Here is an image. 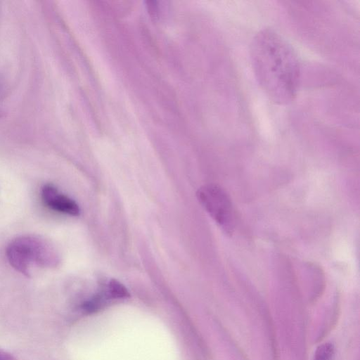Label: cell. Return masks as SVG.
<instances>
[{
  "instance_id": "cell-1",
  "label": "cell",
  "mask_w": 360,
  "mask_h": 360,
  "mask_svg": "<svg viewBox=\"0 0 360 360\" xmlns=\"http://www.w3.org/2000/svg\"><path fill=\"white\" fill-rule=\"evenodd\" d=\"M250 57L256 79L275 103L286 105L297 96L300 62L292 45L278 32L264 28L253 37Z\"/></svg>"
},
{
  "instance_id": "cell-2",
  "label": "cell",
  "mask_w": 360,
  "mask_h": 360,
  "mask_svg": "<svg viewBox=\"0 0 360 360\" xmlns=\"http://www.w3.org/2000/svg\"><path fill=\"white\" fill-rule=\"evenodd\" d=\"M10 265L17 271L30 277L34 268H53L59 263L54 246L37 235H23L13 239L6 248Z\"/></svg>"
},
{
  "instance_id": "cell-3",
  "label": "cell",
  "mask_w": 360,
  "mask_h": 360,
  "mask_svg": "<svg viewBox=\"0 0 360 360\" xmlns=\"http://www.w3.org/2000/svg\"><path fill=\"white\" fill-rule=\"evenodd\" d=\"M199 202L215 222L227 233L234 227V212L229 195L220 186L207 184L200 187Z\"/></svg>"
},
{
  "instance_id": "cell-4",
  "label": "cell",
  "mask_w": 360,
  "mask_h": 360,
  "mask_svg": "<svg viewBox=\"0 0 360 360\" xmlns=\"http://www.w3.org/2000/svg\"><path fill=\"white\" fill-rule=\"evenodd\" d=\"M41 198L49 209L71 216L79 214V207L75 200L60 193L51 184H44L41 189Z\"/></svg>"
},
{
  "instance_id": "cell-5",
  "label": "cell",
  "mask_w": 360,
  "mask_h": 360,
  "mask_svg": "<svg viewBox=\"0 0 360 360\" xmlns=\"http://www.w3.org/2000/svg\"><path fill=\"white\" fill-rule=\"evenodd\" d=\"M108 292L113 298H124L129 295L127 289L121 283L115 279L109 281Z\"/></svg>"
},
{
  "instance_id": "cell-6",
  "label": "cell",
  "mask_w": 360,
  "mask_h": 360,
  "mask_svg": "<svg viewBox=\"0 0 360 360\" xmlns=\"http://www.w3.org/2000/svg\"><path fill=\"white\" fill-rule=\"evenodd\" d=\"M333 347L330 344L320 346L315 354L314 360H331L333 355Z\"/></svg>"
},
{
  "instance_id": "cell-7",
  "label": "cell",
  "mask_w": 360,
  "mask_h": 360,
  "mask_svg": "<svg viewBox=\"0 0 360 360\" xmlns=\"http://www.w3.org/2000/svg\"><path fill=\"white\" fill-rule=\"evenodd\" d=\"M0 360H18L15 356H14L10 352H8L5 350L0 349Z\"/></svg>"
}]
</instances>
